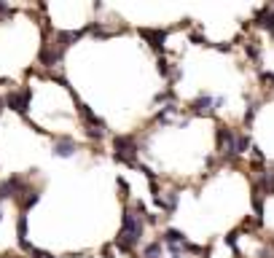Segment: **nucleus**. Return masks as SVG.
<instances>
[{
  "label": "nucleus",
  "instance_id": "nucleus-8",
  "mask_svg": "<svg viewBox=\"0 0 274 258\" xmlns=\"http://www.w3.org/2000/svg\"><path fill=\"white\" fill-rule=\"evenodd\" d=\"M162 256H164V242L156 240V242L145 245V248H143V256H140V258H162Z\"/></svg>",
  "mask_w": 274,
  "mask_h": 258
},
{
  "label": "nucleus",
  "instance_id": "nucleus-6",
  "mask_svg": "<svg viewBox=\"0 0 274 258\" xmlns=\"http://www.w3.org/2000/svg\"><path fill=\"white\" fill-rule=\"evenodd\" d=\"M153 199H156V204L164 210V213H172V210L178 207V191H170V194H156Z\"/></svg>",
  "mask_w": 274,
  "mask_h": 258
},
{
  "label": "nucleus",
  "instance_id": "nucleus-12",
  "mask_svg": "<svg viewBox=\"0 0 274 258\" xmlns=\"http://www.w3.org/2000/svg\"><path fill=\"white\" fill-rule=\"evenodd\" d=\"M16 258H22V256H16Z\"/></svg>",
  "mask_w": 274,
  "mask_h": 258
},
{
  "label": "nucleus",
  "instance_id": "nucleus-3",
  "mask_svg": "<svg viewBox=\"0 0 274 258\" xmlns=\"http://www.w3.org/2000/svg\"><path fill=\"white\" fill-rule=\"evenodd\" d=\"M30 100H32V91L24 86V89H11L8 94H5V105H8L11 110H16V113L27 116V108H30Z\"/></svg>",
  "mask_w": 274,
  "mask_h": 258
},
{
  "label": "nucleus",
  "instance_id": "nucleus-13",
  "mask_svg": "<svg viewBox=\"0 0 274 258\" xmlns=\"http://www.w3.org/2000/svg\"><path fill=\"white\" fill-rule=\"evenodd\" d=\"M0 218H3V215H0Z\"/></svg>",
  "mask_w": 274,
  "mask_h": 258
},
{
  "label": "nucleus",
  "instance_id": "nucleus-1",
  "mask_svg": "<svg viewBox=\"0 0 274 258\" xmlns=\"http://www.w3.org/2000/svg\"><path fill=\"white\" fill-rule=\"evenodd\" d=\"M143 221H145V207L140 202H135L132 207L124 210L121 218V231L116 237V248L124 250V253H132V250L143 240Z\"/></svg>",
  "mask_w": 274,
  "mask_h": 258
},
{
  "label": "nucleus",
  "instance_id": "nucleus-4",
  "mask_svg": "<svg viewBox=\"0 0 274 258\" xmlns=\"http://www.w3.org/2000/svg\"><path fill=\"white\" fill-rule=\"evenodd\" d=\"M223 105V97H212V94H199L196 100H193L188 108L193 116H210L215 113V108H220Z\"/></svg>",
  "mask_w": 274,
  "mask_h": 258
},
{
  "label": "nucleus",
  "instance_id": "nucleus-5",
  "mask_svg": "<svg viewBox=\"0 0 274 258\" xmlns=\"http://www.w3.org/2000/svg\"><path fill=\"white\" fill-rule=\"evenodd\" d=\"M76 151H78V143L73 137H57L54 140V156L59 159H70Z\"/></svg>",
  "mask_w": 274,
  "mask_h": 258
},
{
  "label": "nucleus",
  "instance_id": "nucleus-10",
  "mask_svg": "<svg viewBox=\"0 0 274 258\" xmlns=\"http://www.w3.org/2000/svg\"><path fill=\"white\" fill-rule=\"evenodd\" d=\"M170 258H183V256H180V253H172V256H170Z\"/></svg>",
  "mask_w": 274,
  "mask_h": 258
},
{
  "label": "nucleus",
  "instance_id": "nucleus-2",
  "mask_svg": "<svg viewBox=\"0 0 274 258\" xmlns=\"http://www.w3.org/2000/svg\"><path fill=\"white\" fill-rule=\"evenodd\" d=\"M113 156H116V162H124L129 164V167H137V140L135 137H126V135H118L116 140H113Z\"/></svg>",
  "mask_w": 274,
  "mask_h": 258
},
{
  "label": "nucleus",
  "instance_id": "nucleus-11",
  "mask_svg": "<svg viewBox=\"0 0 274 258\" xmlns=\"http://www.w3.org/2000/svg\"><path fill=\"white\" fill-rule=\"evenodd\" d=\"M3 105H5V100H0V110H3Z\"/></svg>",
  "mask_w": 274,
  "mask_h": 258
},
{
  "label": "nucleus",
  "instance_id": "nucleus-7",
  "mask_svg": "<svg viewBox=\"0 0 274 258\" xmlns=\"http://www.w3.org/2000/svg\"><path fill=\"white\" fill-rule=\"evenodd\" d=\"M140 35L148 38L151 46H153L156 51H162V49H164V38H167V32H164V30H140Z\"/></svg>",
  "mask_w": 274,
  "mask_h": 258
},
{
  "label": "nucleus",
  "instance_id": "nucleus-9",
  "mask_svg": "<svg viewBox=\"0 0 274 258\" xmlns=\"http://www.w3.org/2000/svg\"><path fill=\"white\" fill-rule=\"evenodd\" d=\"M30 256L32 258H54L51 253H43V250H35V248H30Z\"/></svg>",
  "mask_w": 274,
  "mask_h": 258
}]
</instances>
